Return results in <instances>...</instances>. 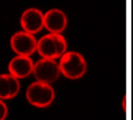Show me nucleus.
I'll use <instances>...</instances> for the list:
<instances>
[{"instance_id":"1","label":"nucleus","mask_w":133,"mask_h":120,"mask_svg":"<svg viewBox=\"0 0 133 120\" xmlns=\"http://www.w3.org/2000/svg\"><path fill=\"white\" fill-rule=\"evenodd\" d=\"M60 73L70 80L82 78L88 69L87 61L84 56L77 51H68L59 59Z\"/></svg>"},{"instance_id":"2","label":"nucleus","mask_w":133,"mask_h":120,"mask_svg":"<svg viewBox=\"0 0 133 120\" xmlns=\"http://www.w3.org/2000/svg\"><path fill=\"white\" fill-rule=\"evenodd\" d=\"M68 42L63 34L48 33L38 40L37 52L41 58L56 60L68 52Z\"/></svg>"},{"instance_id":"3","label":"nucleus","mask_w":133,"mask_h":120,"mask_svg":"<svg viewBox=\"0 0 133 120\" xmlns=\"http://www.w3.org/2000/svg\"><path fill=\"white\" fill-rule=\"evenodd\" d=\"M25 96L31 105L38 108H45L52 104L56 93L52 85L35 81L28 86Z\"/></svg>"},{"instance_id":"4","label":"nucleus","mask_w":133,"mask_h":120,"mask_svg":"<svg viewBox=\"0 0 133 120\" xmlns=\"http://www.w3.org/2000/svg\"><path fill=\"white\" fill-rule=\"evenodd\" d=\"M33 75L36 81L52 85L61 75L58 61L41 58L35 63Z\"/></svg>"},{"instance_id":"5","label":"nucleus","mask_w":133,"mask_h":120,"mask_svg":"<svg viewBox=\"0 0 133 120\" xmlns=\"http://www.w3.org/2000/svg\"><path fill=\"white\" fill-rule=\"evenodd\" d=\"M10 46L19 56H31L37 52L38 40L34 35L24 31L14 33L10 38Z\"/></svg>"},{"instance_id":"6","label":"nucleus","mask_w":133,"mask_h":120,"mask_svg":"<svg viewBox=\"0 0 133 120\" xmlns=\"http://www.w3.org/2000/svg\"><path fill=\"white\" fill-rule=\"evenodd\" d=\"M20 24L24 31L35 35L44 28V14L37 8H28L22 13Z\"/></svg>"},{"instance_id":"7","label":"nucleus","mask_w":133,"mask_h":120,"mask_svg":"<svg viewBox=\"0 0 133 120\" xmlns=\"http://www.w3.org/2000/svg\"><path fill=\"white\" fill-rule=\"evenodd\" d=\"M68 17L59 9H50L44 14V28L49 33L62 34L68 27Z\"/></svg>"},{"instance_id":"8","label":"nucleus","mask_w":133,"mask_h":120,"mask_svg":"<svg viewBox=\"0 0 133 120\" xmlns=\"http://www.w3.org/2000/svg\"><path fill=\"white\" fill-rule=\"evenodd\" d=\"M35 62L31 56H19L13 57L8 65L9 73L15 78L24 79L33 74Z\"/></svg>"},{"instance_id":"9","label":"nucleus","mask_w":133,"mask_h":120,"mask_svg":"<svg viewBox=\"0 0 133 120\" xmlns=\"http://www.w3.org/2000/svg\"><path fill=\"white\" fill-rule=\"evenodd\" d=\"M21 90V83L18 79L12 75H0V100H10L17 97Z\"/></svg>"},{"instance_id":"10","label":"nucleus","mask_w":133,"mask_h":120,"mask_svg":"<svg viewBox=\"0 0 133 120\" xmlns=\"http://www.w3.org/2000/svg\"><path fill=\"white\" fill-rule=\"evenodd\" d=\"M8 115V108L4 100H0V120H5Z\"/></svg>"},{"instance_id":"11","label":"nucleus","mask_w":133,"mask_h":120,"mask_svg":"<svg viewBox=\"0 0 133 120\" xmlns=\"http://www.w3.org/2000/svg\"><path fill=\"white\" fill-rule=\"evenodd\" d=\"M122 108H123V110L125 111L126 109H127V101H126V96L124 97L123 98V100H122Z\"/></svg>"}]
</instances>
